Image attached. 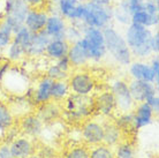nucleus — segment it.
Listing matches in <instances>:
<instances>
[{
  "label": "nucleus",
  "mask_w": 159,
  "mask_h": 158,
  "mask_svg": "<svg viewBox=\"0 0 159 158\" xmlns=\"http://www.w3.org/2000/svg\"><path fill=\"white\" fill-rule=\"evenodd\" d=\"M84 11L81 23L84 27L102 29L111 26L113 22L112 6H100L91 1L84 0Z\"/></svg>",
  "instance_id": "obj_5"
},
{
  "label": "nucleus",
  "mask_w": 159,
  "mask_h": 158,
  "mask_svg": "<svg viewBox=\"0 0 159 158\" xmlns=\"http://www.w3.org/2000/svg\"><path fill=\"white\" fill-rule=\"evenodd\" d=\"M38 154L43 158H57V151L54 150V148H52V146H44L43 148L38 151Z\"/></svg>",
  "instance_id": "obj_45"
},
{
  "label": "nucleus",
  "mask_w": 159,
  "mask_h": 158,
  "mask_svg": "<svg viewBox=\"0 0 159 158\" xmlns=\"http://www.w3.org/2000/svg\"><path fill=\"white\" fill-rule=\"evenodd\" d=\"M0 26H1V19H0Z\"/></svg>",
  "instance_id": "obj_52"
},
{
  "label": "nucleus",
  "mask_w": 159,
  "mask_h": 158,
  "mask_svg": "<svg viewBox=\"0 0 159 158\" xmlns=\"http://www.w3.org/2000/svg\"><path fill=\"white\" fill-rule=\"evenodd\" d=\"M113 123H116V126L122 133L134 131V128H133V113L131 112H125V113H119V115H114Z\"/></svg>",
  "instance_id": "obj_34"
},
{
  "label": "nucleus",
  "mask_w": 159,
  "mask_h": 158,
  "mask_svg": "<svg viewBox=\"0 0 159 158\" xmlns=\"http://www.w3.org/2000/svg\"><path fill=\"white\" fill-rule=\"evenodd\" d=\"M9 146L14 158H27L36 152V144L34 142V138L22 134L9 142Z\"/></svg>",
  "instance_id": "obj_18"
},
{
  "label": "nucleus",
  "mask_w": 159,
  "mask_h": 158,
  "mask_svg": "<svg viewBox=\"0 0 159 158\" xmlns=\"http://www.w3.org/2000/svg\"><path fill=\"white\" fill-rule=\"evenodd\" d=\"M69 46H70V44L66 40H51L46 46L44 55L48 59L56 61L65 55H67Z\"/></svg>",
  "instance_id": "obj_24"
},
{
  "label": "nucleus",
  "mask_w": 159,
  "mask_h": 158,
  "mask_svg": "<svg viewBox=\"0 0 159 158\" xmlns=\"http://www.w3.org/2000/svg\"><path fill=\"white\" fill-rule=\"evenodd\" d=\"M128 4V7L130 9V13L139 12V11H143L144 4L147 2L148 0H126Z\"/></svg>",
  "instance_id": "obj_41"
},
{
  "label": "nucleus",
  "mask_w": 159,
  "mask_h": 158,
  "mask_svg": "<svg viewBox=\"0 0 159 158\" xmlns=\"http://www.w3.org/2000/svg\"><path fill=\"white\" fill-rule=\"evenodd\" d=\"M128 73L131 80H141L155 83V75L152 73L150 63L143 60H133L128 66Z\"/></svg>",
  "instance_id": "obj_22"
},
{
  "label": "nucleus",
  "mask_w": 159,
  "mask_h": 158,
  "mask_svg": "<svg viewBox=\"0 0 159 158\" xmlns=\"http://www.w3.org/2000/svg\"><path fill=\"white\" fill-rule=\"evenodd\" d=\"M110 90L116 99V111L119 113H125V112H131L135 102L131 97L130 90L128 82L123 79H114L111 82Z\"/></svg>",
  "instance_id": "obj_9"
},
{
  "label": "nucleus",
  "mask_w": 159,
  "mask_h": 158,
  "mask_svg": "<svg viewBox=\"0 0 159 158\" xmlns=\"http://www.w3.org/2000/svg\"><path fill=\"white\" fill-rule=\"evenodd\" d=\"M131 23H136L147 28L157 27L159 23V14L151 15L145 11H139L131 14Z\"/></svg>",
  "instance_id": "obj_29"
},
{
  "label": "nucleus",
  "mask_w": 159,
  "mask_h": 158,
  "mask_svg": "<svg viewBox=\"0 0 159 158\" xmlns=\"http://www.w3.org/2000/svg\"><path fill=\"white\" fill-rule=\"evenodd\" d=\"M0 142H1V141H0Z\"/></svg>",
  "instance_id": "obj_53"
},
{
  "label": "nucleus",
  "mask_w": 159,
  "mask_h": 158,
  "mask_svg": "<svg viewBox=\"0 0 159 158\" xmlns=\"http://www.w3.org/2000/svg\"><path fill=\"white\" fill-rule=\"evenodd\" d=\"M81 42L87 51L90 61L100 63L106 58L107 51H106V44H105V38H104L102 29L90 27L84 28Z\"/></svg>",
  "instance_id": "obj_4"
},
{
  "label": "nucleus",
  "mask_w": 159,
  "mask_h": 158,
  "mask_svg": "<svg viewBox=\"0 0 159 158\" xmlns=\"http://www.w3.org/2000/svg\"><path fill=\"white\" fill-rule=\"evenodd\" d=\"M128 86H129L131 97L134 99L135 104L144 103L151 96L158 94V87L152 82L141 81V80H131L130 82L128 83Z\"/></svg>",
  "instance_id": "obj_14"
},
{
  "label": "nucleus",
  "mask_w": 159,
  "mask_h": 158,
  "mask_svg": "<svg viewBox=\"0 0 159 158\" xmlns=\"http://www.w3.org/2000/svg\"><path fill=\"white\" fill-rule=\"evenodd\" d=\"M11 67H12V63L8 59H6L5 55L0 57V83L4 80L5 75H6L7 72L11 69Z\"/></svg>",
  "instance_id": "obj_40"
},
{
  "label": "nucleus",
  "mask_w": 159,
  "mask_h": 158,
  "mask_svg": "<svg viewBox=\"0 0 159 158\" xmlns=\"http://www.w3.org/2000/svg\"><path fill=\"white\" fill-rule=\"evenodd\" d=\"M150 48H151V51L153 54H158L159 53V32L153 31V35H152L151 40H150Z\"/></svg>",
  "instance_id": "obj_46"
},
{
  "label": "nucleus",
  "mask_w": 159,
  "mask_h": 158,
  "mask_svg": "<svg viewBox=\"0 0 159 158\" xmlns=\"http://www.w3.org/2000/svg\"><path fill=\"white\" fill-rule=\"evenodd\" d=\"M145 103L151 107L152 111L155 112V114H158V112H159V96H158V94L151 96Z\"/></svg>",
  "instance_id": "obj_47"
},
{
  "label": "nucleus",
  "mask_w": 159,
  "mask_h": 158,
  "mask_svg": "<svg viewBox=\"0 0 159 158\" xmlns=\"http://www.w3.org/2000/svg\"><path fill=\"white\" fill-rule=\"evenodd\" d=\"M113 151L116 158H136L135 146L130 141L122 140L113 148Z\"/></svg>",
  "instance_id": "obj_30"
},
{
  "label": "nucleus",
  "mask_w": 159,
  "mask_h": 158,
  "mask_svg": "<svg viewBox=\"0 0 159 158\" xmlns=\"http://www.w3.org/2000/svg\"><path fill=\"white\" fill-rule=\"evenodd\" d=\"M70 94L72 92H70L67 80L53 81L51 88V100L57 103H62Z\"/></svg>",
  "instance_id": "obj_28"
},
{
  "label": "nucleus",
  "mask_w": 159,
  "mask_h": 158,
  "mask_svg": "<svg viewBox=\"0 0 159 158\" xmlns=\"http://www.w3.org/2000/svg\"><path fill=\"white\" fill-rule=\"evenodd\" d=\"M88 1H91L93 4L100 5V6H113L114 0H88Z\"/></svg>",
  "instance_id": "obj_49"
},
{
  "label": "nucleus",
  "mask_w": 159,
  "mask_h": 158,
  "mask_svg": "<svg viewBox=\"0 0 159 158\" xmlns=\"http://www.w3.org/2000/svg\"><path fill=\"white\" fill-rule=\"evenodd\" d=\"M2 96H4V90H2V88L0 86V104L4 103V98H2Z\"/></svg>",
  "instance_id": "obj_51"
},
{
  "label": "nucleus",
  "mask_w": 159,
  "mask_h": 158,
  "mask_svg": "<svg viewBox=\"0 0 159 158\" xmlns=\"http://www.w3.org/2000/svg\"><path fill=\"white\" fill-rule=\"evenodd\" d=\"M67 57L68 59H69V61H70L72 68H75V69H81L88 63H90L89 57L87 54V51H85L84 46L82 45L81 40H76V42L70 44Z\"/></svg>",
  "instance_id": "obj_23"
},
{
  "label": "nucleus",
  "mask_w": 159,
  "mask_h": 158,
  "mask_svg": "<svg viewBox=\"0 0 159 158\" xmlns=\"http://www.w3.org/2000/svg\"><path fill=\"white\" fill-rule=\"evenodd\" d=\"M103 34L107 54H110V57L114 60V63H118L119 66L128 67L133 61V55L123 35L118 31L112 24L104 28Z\"/></svg>",
  "instance_id": "obj_3"
},
{
  "label": "nucleus",
  "mask_w": 159,
  "mask_h": 158,
  "mask_svg": "<svg viewBox=\"0 0 159 158\" xmlns=\"http://www.w3.org/2000/svg\"><path fill=\"white\" fill-rule=\"evenodd\" d=\"M64 158H90L89 146L85 144H74L68 148L64 155Z\"/></svg>",
  "instance_id": "obj_36"
},
{
  "label": "nucleus",
  "mask_w": 159,
  "mask_h": 158,
  "mask_svg": "<svg viewBox=\"0 0 159 158\" xmlns=\"http://www.w3.org/2000/svg\"><path fill=\"white\" fill-rule=\"evenodd\" d=\"M50 40H51V38L44 30L36 32V34H32L31 42H30L28 49L25 51V57L27 58H38V57L44 55Z\"/></svg>",
  "instance_id": "obj_20"
},
{
  "label": "nucleus",
  "mask_w": 159,
  "mask_h": 158,
  "mask_svg": "<svg viewBox=\"0 0 159 158\" xmlns=\"http://www.w3.org/2000/svg\"><path fill=\"white\" fill-rule=\"evenodd\" d=\"M84 26L81 22H68L67 29H66V36L65 38L69 44L74 43L76 40L82 38L84 30Z\"/></svg>",
  "instance_id": "obj_32"
},
{
  "label": "nucleus",
  "mask_w": 159,
  "mask_h": 158,
  "mask_svg": "<svg viewBox=\"0 0 159 158\" xmlns=\"http://www.w3.org/2000/svg\"><path fill=\"white\" fill-rule=\"evenodd\" d=\"M52 81L50 77L44 75L37 81V84L35 88H29L28 91L25 92V96L28 97L36 106L45 104L51 100V88Z\"/></svg>",
  "instance_id": "obj_12"
},
{
  "label": "nucleus",
  "mask_w": 159,
  "mask_h": 158,
  "mask_svg": "<svg viewBox=\"0 0 159 158\" xmlns=\"http://www.w3.org/2000/svg\"><path fill=\"white\" fill-rule=\"evenodd\" d=\"M60 68V69H62L64 72H67V73H70V69H72V65H70V61L68 59L67 55H65L62 58H60V59L56 60V63H54Z\"/></svg>",
  "instance_id": "obj_43"
},
{
  "label": "nucleus",
  "mask_w": 159,
  "mask_h": 158,
  "mask_svg": "<svg viewBox=\"0 0 159 158\" xmlns=\"http://www.w3.org/2000/svg\"><path fill=\"white\" fill-rule=\"evenodd\" d=\"M131 113H133V128L135 132L150 126L155 120V112L145 102L135 104Z\"/></svg>",
  "instance_id": "obj_16"
},
{
  "label": "nucleus",
  "mask_w": 159,
  "mask_h": 158,
  "mask_svg": "<svg viewBox=\"0 0 159 158\" xmlns=\"http://www.w3.org/2000/svg\"><path fill=\"white\" fill-rule=\"evenodd\" d=\"M81 136L85 146H93L103 143L104 123L91 118L84 120L81 123Z\"/></svg>",
  "instance_id": "obj_11"
},
{
  "label": "nucleus",
  "mask_w": 159,
  "mask_h": 158,
  "mask_svg": "<svg viewBox=\"0 0 159 158\" xmlns=\"http://www.w3.org/2000/svg\"><path fill=\"white\" fill-rule=\"evenodd\" d=\"M4 55L6 57V59H8L12 63H21L25 58V51L21 45L12 40L9 46L4 51Z\"/></svg>",
  "instance_id": "obj_31"
},
{
  "label": "nucleus",
  "mask_w": 159,
  "mask_h": 158,
  "mask_svg": "<svg viewBox=\"0 0 159 158\" xmlns=\"http://www.w3.org/2000/svg\"><path fill=\"white\" fill-rule=\"evenodd\" d=\"M150 67L152 69V73L155 75V84L158 87L159 84V58L158 54L151 55V60H150Z\"/></svg>",
  "instance_id": "obj_39"
},
{
  "label": "nucleus",
  "mask_w": 159,
  "mask_h": 158,
  "mask_svg": "<svg viewBox=\"0 0 159 158\" xmlns=\"http://www.w3.org/2000/svg\"><path fill=\"white\" fill-rule=\"evenodd\" d=\"M30 8H42L48 0H24Z\"/></svg>",
  "instance_id": "obj_48"
},
{
  "label": "nucleus",
  "mask_w": 159,
  "mask_h": 158,
  "mask_svg": "<svg viewBox=\"0 0 159 158\" xmlns=\"http://www.w3.org/2000/svg\"><path fill=\"white\" fill-rule=\"evenodd\" d=\"M54 12L67 22H81L84 11V0H50Z\"/></svg>",
  "instance_id": "obj_10"
},
{
  "label": "nucleus",
  "mask_w": 159,
  "mask_h": 158,
  "mask_svg": "<svg viewBox=\"0 0 159 158\" xmlns=\"http://www.w3.org/2000/svg\"><path fill=\"white\" fill-rule=\"evenodd\" d=\"M44 129V123L36 113H28V114L21 117L19 131L22 135H25L30 138L39 137Z\"/></svg>",
  "instance_id": "obj_15"
},
{
  "label": "nucleus",
  "mask_w": 159,
  "mask_h": 158,
  "mask_svg": "<svg viewBox=\"0 0 159 158\" xmlns=\"http://www.w3.org/2000/svg\"><path fill=\"white\" fill-rule=\"evenodd\" d=\"M48 17V11L43 8H30L24 20V27L28 28L32 34L44 30Z\"/></svg>",
  "instance_id": "obj_19"
},
{
  "label": "nucleus",
  "mask_w": 159,
  "mask_h": 158,
  "mask_svg": "<svg viewBox=\"0 0 159 158\" xmlns=\"http://www.w3.org/2000/svg\"><path fill=\"white\" fill-rule=\"evenodd\" d=\"M15 125V117L7 104H0V141L2 142L7 129Z\"/></svg>",
  "instance_id": "obj_27"
},
{
  "label": "nucleus",
  "mask_w": 159,
  "mask_h": 158,
  "mask_svg": "<svg viewBox=\"0 0 159 158\" xmlns=\"http://www.w3.org/2000/svg\"><path fill=\"white\" fill-rule=\"evenodd\" d=\"M153 35L151 28H147L136 23H130L126 27L125 40L130 50L133 58L144 60L150 58L153 53L150 48V40Z\"/></svg>",
  "instance_id": "obj_1"
},
{
  "label": "nucleus",
  "mask_w": 159,
  "mask_h": 158,
  "mask_svg": "<svg viewBox=\"0 0 159 158\" xmlns=\"http://www.w3.org/2000/svg\"><path fill=\"white\" fill-rule=\"evenodd\" d=\"M0 158H14L9 143L7 142H0Z\"/></svg>",
  "instance_id": "obj_44"
},
{
  "label": "nucleus",
  "mask_w": 159,
  "mask_h": 158,
  "mask_svg": "<svg viewBox=\"0 0 159 158\" xmlns=\"http://www.w3.org/2000/svg\"><path fill=\"white\" fill-rule=\"evenodd\" d=\"M68 22L57 13H48V17L44 28V31L51 40H66V29Z\"/></svg>",
  "instance_id": "obj_17"
},
{
  "label": "nucleus",
  "mask_w": 159,
  "mask_h": 158,
  "mask_svg": "<svg viewBox=\"0 0 159 158\" xmlns=\"http://www.w3.org/2000/svg\"><path fill=\"white\" fill-rule=\"evenodd\" d=\"M31 37H32V32L29 30L28 28H25L23 26V27H21L16 32H14L12 40L17 43L19 45H21L24 49V51H27L29 44L31 42Z\"/></svg>",
  "instance_id": "obj_35"
},
{
  "label": "nucleus",
  "mask_w": 159,
  "mask_h": 158,
  "mask_svg": "<svg viewBox=\"0 0 159 158\" xmlns=\"http://www.w3.org/2000/svg\"><path fill=\"white\" fill-rule=\"evenodd\" d=\"M67 81L70 92L79 96H92L97 87L93 75L83 69H77L70 73Z\"/></svg>",
  "instance_id": "obj_8"
},
{
  "label": "nucleus",
  "mask_w": 159,
  "mask_h": 158,
  "mask_svg": "<svg viewBox=\"0 0 159 158\" xmlns=\"http://www.w3.org/2000/svg\"><path fill=\"white\" fill-rule=\"evenodd\" d=\"M95 99V111L97 114L104 118H113L116 114V106L114 96L111 90H104L93 96Z\"/></svg>",
  "instance_id": "obj_13"
},
{
  "label": "nucleus",
  "mask_w": 159,
  "mask_h": 158,
  "mask_svg": "<svg viewBox=\"0 0 159 158\" xmlns=\"http://www.w3.org/2000/svg\"><path fill=\"white\" fill-rule=\"evenodd\" d=\"M96 113L93 96H79L70 94L64 100L62 118L73 125L82 123Z\"/></svg>",
  "instance_id": "obj_2"
},
{
  "label": "nucleus",
  "mask_w": 159,
  "mask_h": 158,
  "mask_svg": "<svg viewBox=\"0 0 159 158\" xmlns=\"http://www.w3.org/2000/svg\"><path fill=\"white\" fill-rule=\"evenodd\" d=\"M39 119L43 121L44 125H48V123H54L56 120L61 118L62 115V106L60 103L50 100L48 103L42 104L37 106V113Z\"/></svg>",
  "instance_id": "obj_21"
},
{
  "label": "nucleus",
  "mask_w": 159,
  "mask_h": 158,
  "mask_svg": "<svg viewBox=\"0 0 159 158\" xmlns=\"http://www.w3.org/2000/svg\"><path fill=\"white\" fill-rule=\"evenodd\" d=\"M143 11H145L147 13L151 14V15H158L159 14V5L152 0H148L147 2L144 4Z\"/></svg>",
  "instance_id": "obj_42"
},
{
  "label": "nucleus",
  "mask_w": 159,
  "mask_h": 158,
  "mask_svg": "<svg viewBox=\"0 0 159 158\" xmlns=\"http://www.w3.org/2000/svg\"><path fill=\"white\" fill-rule=\"evenodd\" d=\"M29 9L30 7L24 0H6L4 17L1 22L14 34L24 26V20Z\"/></svg>",
  "instance_id": "obj_6"
},
{
  "label": "nucleus",
  "mask_w": 159,
  "mask_h": 158,
  "mask_svg": "<svg viewBox=\"0 0 159 158\" xmlns=\"http://www.w3.org/2000/svg\"><path fill=\"white\" fill-rule=\"evenodd\" d=\"M27 158H43V157H42L38 152H35V154L30 155V156H29V157H27Z\"/></svg>",
  "instance_id": "obj_50"
},
{
  "label": "nucleus",
  "mask_w": 159,
  "mask_h": 158,
  "mask_svg": "<svg viewBox=\"0 0 159 158\" xmlns=\"http://www.w3.org/2000/svg\"><path fill=\"white\" fill-rule=\"evenodd\" d=\"M89 156L90 158H116L113 148L106 146L104 143L89 146Z\"/></svg>",
  "instance_id": "obj_33"
},
{
  "label": "nucleus",
  "mask_w": 159,
  "mask_h": 158,
  "mask_svg": "<svg viewBox=\"0 0 159 158\" xmlns=\"http://www.w3.org/2000/svg\"><path fill=\"white\" fill-rule=\"evenodd\" d=\"M13 31L1 22L0 26V51L4 52L6 49L9 46V44L12 43L13 40Z\"/></svg>",
  "instance_id": "obj_38"
},
{
  "label": "nucleus",
  "mask_w": 159,
  "mask_h": 158,
  "mask_svg": "<svg viewBox=\"0 0 159 158\" xmlns=\"http://www.w3.org/2000/svg\"><path fill=\"white\" fill-rule=\"evenodd\" d=\"M123 133L116 126V123L105 121L104 123V138L103 143L106 146L114 148L119 142L122 141Z\"/></svg>",
  "instance_id": "obj_26"
},
{
  "label": "nucleus",
  "mask_w": 159,
  "mask_h": 158,
  "mask_svg": "<svg viewBox=\"0 0 159 158\" xmlns=\"http://www.w3.org/2000/svg\"><path fill=\"white\" fill-rule=\"evenodd\" d=\"M0 86L2 90L9 91L13 96H23L30 88V81L25 71L17 67H11Z\"/></svg>",
  "instance_id": "obj_7"
},
{
  "label": "nucleus",
  "mask_w": 159,
  "mask_h": 158,
  "mask_svg": "<svg viewBox=\"0 0 159 158\" xmlns=\"http://www.w3.org/2000/svg\"><path fill=\"white\" fill-rule=\"evenodd\" d=\"M112 16L113 21H116L120 26L127 27L131 23V13L126 0H120L119 2L112 6Z\"/></svg>",
  "instance_id": "obj_25"
},
{
  "label": "nucleus",
  "mask_w": 159,
  "mask_h": 158,
  "mask_svg": "<svg viewBox=\"0 0 159 158\" xmlns=\"http://www.w3.org/2000/svg\"><path fill=\"white\" fill-rule=\"evenodd\" d=\"M70 73L64 72L62 69H60L56 63H52L50 66H48L46 71H45V75L50 77L52 81H59V80H67L69 77Z\"/></svg>",
  "instance_id": "obj_37"
}]
</instances>
